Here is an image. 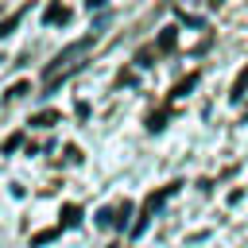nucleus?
Wrapping results in <instances>:
<instances>
[{
  "mask_svg": "<svg viewBox=\"0 0 248 248\" xmlns=\"http://www.w3.org/2000/svg\"><path fill=\"white\" fill-rule=\"evenodd\" d=\"M85 46H89V39H85V43H78V46H66V50L54 58V66L43 74V85H46V89H54V85L74 70V66H81V62H74V58H81V54H85Z\"/></svg>",
  "mask_w": 248,
  "mask_h": 248,
  "instance_id": "nucleus-1",
  "label": "nucleus"
},
{
  "mask_svg": "<svg viewBox=\"0 0 248 248\" xmlns=\"http://www.w3.org/2000/svg\"><path fill=\"white\" fill-rule=\"evenodd\" d=\"M31 124H35V128H50V124H58V112H54V108L35 112V116H31Z\"/></svg>",
  "mask_w": 248,
  "mask_h": 248,
  "instance_id": "nucleus-2",
  "label": "nucleus"
},
{
  "mask_svg": "<svg viewBox=\"0 0 248 248\" xmlns=\"http://www.w3.org/2000/svg\"><path fill=\"white\" fill-rule=\"evenodd\" d=\"M43 19H50V23H62V19H70V8L54 4V8H46V12H43Z\"/></svg>",
  "mask_w": 248,
  "mask_h": 248,
  "instance_id": "nucleus-3",
  "label": "nucleus"
},
{
  "mask_svg": "<svg viewBox=\"0 0 248 248\" xmlns=\"http://www.w3.org/2000/svg\"><path fill=\"white\" fill-rule=\"evenodd\" d=\"M244 85H248V66H240V74H236V81H232V101L244 97Z\"/></svg>",
  "mask_w": 248,
  "mask_h": 248,
  "instance_id": "nucleus-4",
  "label": "nucleus"
},
{
  "mask_svg": "<svg viewBox=\"0 0 248 248\" xmlns=\"http://www.w3.org/2000/svg\"><path fill=\"white\" fill-rule=\"evenodd\" d=\"M194 81H198V74H186V78H182V81L174 85V97H186V93L194 89Z\"/></svg>",
  "mask_w": 248,
  "mask_h": 248,
  "instance_id": "nucleus-5",
  "label": "nucleus"
},
{
  "mask_svg": "<svg viewBox=\"0 0 248 248\" xmlns=\"http://www.w3.org/2000/svg\"><path fill=\"white\" fill-rule=\"evenodd\" d=\"M78 217H81V209H78V205H62V229H66V225H74Z\"/></svg>",
  "mask_w": 248,
  "mask_h": 248,
  "instance_id": "nucleus-6",
  "label": "nucleus"
},
{
  "mask_svg": "<svg viewBox=\"0 0 248 248\" xmlns=\"http://www.w3.org/2000/svg\"><path fill=\"white\" fill-rule=\"evenodd\" d=\"M159 46H174V27H167V31L159 35Z\"/></svg>",
  "mask_w": 248,
  "mask_h": 248,
  "instance_id": "nucleus-7",
  "label": "nucleus"
},
{
  "mask_svg": "<svg viewBox=\"0 0 248 248\" xmlns=\"http://www.w3.org/2000/svg\"><path fill=\"white\" fill-rule=\"evenodd\" d=\"M23 93H27V81H16V85L8 89V97H23Z\"/></svg>",
  "mask_w": 248,
  "mask_h": 248,
  "instance_id": "nucleus-8",
  "label": "nucleus"
}]
</instances>
